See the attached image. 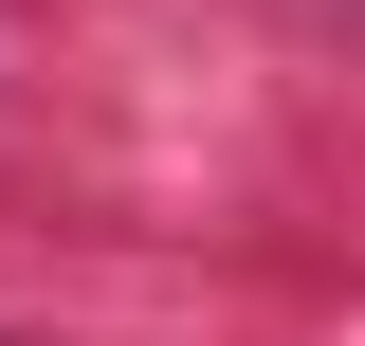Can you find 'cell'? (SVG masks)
Segmentation results:
<instances>
[]
</instances>
